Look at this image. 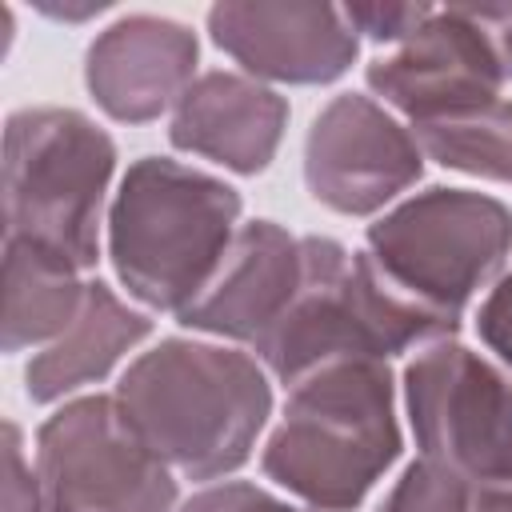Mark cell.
I'll return each instance as SVG.
<instances>
[{"instance_id": "d6986e66", "label": "cell", "mask_w": 512, "mask_h": 512, "mask_svg": "<svg viewBox=\"0 0 512 512\" xmlns=\"http://www.w3.org/2000/svg\"><path fill=\"white\" fill-rule=\"evenodd\" d=\"M428 12H432L428 4H352V8H344L356 36H368L376 44H404L428 20Z\"/></svg>"}, {"instance_id": "4fadbf2b", "label": "cell", "mask_w": 512, "mask_h": 512, "mask_svg": "<svg viewBox=\"0 0 512 512\" xmlns=\"http://www.w3.org/2000/svg\"><path fill=\"white\" fill-rule=\"evenodd\" d=\"M304 272L300 236L284 232L276 220L240 224L220 268L204 292L180 312V324L192 332L248 340L256 344L292 304Z\"/></svg>"}, {"instance_id": "277c9868", "label": "cell", "mask_w": 512, "mask_h": 512, "mask_svg": "<svg viewBox=\"0 0 512 512\" xmlns=\"http://www.w3.org/2000/svg\"><path fill=\"white\" fill-rule=\"evenodd\" d=\"M240 192L168 156H140L108 208L116 280L152 312H184L236 240Z\"/></svg>"}, {"instance_id": "603a6c76", "label": "cell", "mask_w": 512, "mask_h": 512, "mask_svg": "<svg viewBox=\"0 0 512 512\" xmlns=\"http://www.w3.org/2000/svg\"><path fill=\"white\" fill-rule=\"evenodd\" d=\"M468 512H512V480H472Z\"/></svg>"}, {"instance_id": "7a4b0ae2", "label": "cell", "mask_w": 512, "mask_h": 512, "mask_svg": "<svg viewBox=\"0 0 512 512\" xmlns=\"http://www.w3.org/2000/svg\"><path fill=\"white\" fill-rule=\"evenodd\" d=\"M300 248V288L284 316L252 344L280 384H300L336 360H388L456 336L460 316L412 300L368 252H348L332 236H300Z\"/></svg>"}, {"instance_id": "2e32d148", "label": "cell", "mask_w": 512, "mask_h": 512, "mask_svg": "<svg viewBox=\"0 0 512 512\" xmlns=\"http://www.w3.org/2000/svg\"><path fill=\"white\" fill-rule=\"evenodd\" d=\"M84 296L88 284H80L76 264L28 240H4V352H24L36 344L48 348L52 340H60L80 316Z\"/></svg>"}, {"instance_id": "9c48e42d", "label": "cell", "mask_w": 512, "mask_h": 512, "mask_svg": "<svg viewBox=\"0 0 512 512\" xmlns=\"http://www.w3.org/2000/svg\"><path fill=\"white\" fill-rule=\"evenodd\" d=\"M404 408L420 456L468 480H512V376L460 340L424 344L404 368Z\"/></svg>"}, {"instance_id": "52a82bcc", "label": "cell", "mask_w": 512, "mask_h": 512, "mask_svg": "<svg viewBox=\"0 0 512 512\" xmlns=\"http://www.w3.org/2000/svg\"><path fill=\"white\" fill-rule=\"evenodd\" d=\"M36 472L64 512H172L176 476L116 396H80L36 432Z\"/></svg>"}, {"instance_id": "30bf717a", "label": "cell", "mask_w": 512, "mask_h": 512, "mask_svg": "<svg viewBox=\"0 0 512 512\" xmlns=\"http://www.w3.org/2000/svg\"><path fill=\"white\" fill-rule=\"evenodd\" d=\"M424 152L384 104L364 92L332 96L304 136V184L340 216H372L412 188Z\"/></svg>"}, {"instance_id": "3957f363", "label": "cell", "mask_w": 512, "mask_h": 512, "mask_svg": "<svg viewBox=\"0 0 512 512\" xmlns=\"http://www.w3.org/2000/svg\"><path fill=\"white\" fill-rule=\"evenodd\" d=\"M404 448L384 360H336L292 384L264 476L316 512H352Z\"/></svg>"}, {"instance_id": "44dd1931", "label": "cell", "mask_w": 512, "mask_h": 512, "mask_svg": "<svg viewBox=\"0 0 512 512\" xmlns=\"http://www.w3.org/2000/svg\"><path fill=\"white\" fill-rule=\"evenodd\" d=\"M180 512H296V508L248 480H224V484H212V488L196 492L192 500H184Z\"/></svg>"}, {"instance_id": "5bb4252c", "label": "cell", "mask_w": 512, "mask_h": 512, "mask_svg": "<svg viewBox=\"0 0 512 512\" xmlns=\"http://www.w3.org/2000/svg\"><path fill=\"white\" fill-rule=\"evenodd\" d=\"M288 128V100L244 72H204L172 108L168 140L228 172L256 176Z\"/></svg>"}, {"instance_id": "6da1fadb", "label": "cell", "mask_w": 512, "mask_h": 512, "mask_svg": "<svg viewBox=\"0 0 512 512\" xmlns=\"http://www.w3.org/2000/svg\"><path fill=\"white\" fill-rule=\"evenodd\" d=\"M116 400L156 456L188 480L244 468L272 416V384L256 356L184 336L140 352Z\"/></svg>"}, {"instance_id": "8992f818", "label": "cell", "mask_w": 512, "mask_h": 512, "mask_svg": "<svg viewBox=\"0 0 512 512\" xmlns=\"http://www.w3.org/2000/svg\"><path fill=\"white\" fill-rule=\"evenodd\" d=\"M512 252V208L472 188H428L368 224V256L412 300L460 316Z\"/></svg>"}, {"instance_id": "7402d4cb", "label": "cell", "mask_w": 512, "mask_h": 512, "mask_svg": "<svg viewBox=\"0 0 512 512\" xmlns=\"http://www.w3.org/2000/svg\"><path fill=\"white\" fill-rule=\"evenodd\" d=\"M476 332L500 356V364L512 368V272H504L496 280V288L484 296V304L476 312Z\"/></svg>"}, {"instance_id": "ba28073f", "label": "cell", "mask_w": 512, "mask_h": 512, "mask_svg": "<svg viewBox=\"0 0 512 512\" xmlns=\"http://www.w3.org/2000/svg\"><path fill=\"white\" fill-rule=\"evenodd\" d=\"M368 88L412 124L452 116L512 84V4H448L376 56L364 72Z\"/></svg>"}, {"instance_id": "ac0fdd59", "label": "cell", "mask_w": 512, "mask_h": 512, "mask_svg": "<svg viewBox=\"0 0 512 512\" xmlns=\"http://www.w3.org/2000/svg\"><path fill=\"white\" fill-rule=\"evenodd\" d=\"M468 508H472V480L428 456L412 460L376 504V512H468Z\"/></svg>"}, {"instance_id": "5b68a950", "label": "cell", "mask_w": 512, "mask_h": 512, "mask_svg": "<svg viewBox=\"0 0 512 512\" xmlns=\"http://www.w3.org/2000/svg\"><path fill=\"white\" fill-rule=\"evenodd\" d=\"M116 172L112 136L76 108H20L4 124V240L96 264L100 208Z\"/></svg>"}, {"instance_id": "7c38bea8", "label": "cell", "mask_w": 512, "mask_h": 512, "mask_svg": "<svg viewBox=\"0 0 512 512\" xmlns=\"http://www.w3.org/2000/svg\"><path fill=\"white\" fill-rule=\"evenodd\" d=\"M200 40L188 24L168 16H120L84 56V84L104 116L120 124H148L180 104L196 80Z\"/></svg>"}, {"instance_id": "8fae6325", "label": "cell", "mask_w": 512, "mask_h": 512, "mask_svg": "<svg viewBox=\"0 0 512 512\" xmlns=\"http://www.w3.org/2000/svg\"><path fill=\"white\" fill-rule=\"evenodd\" d=\"M208 32L244 72L276 84H332L360 52L356 28L332 4H216Z\"/></svg>"}, {"instance_id": "e0dca14e", "label": "cell", "mask_w": 512, "mask_h": 512, "mask_svg": "<svg viewBox=\"0 0 512 512\" xmlns=\"http://www.w3.org/2000/svg\"><path fill=\"white\" fill-rule=\"evenodd\" d=\"M412 136L428 160L480 180L512 184V100H488L452 116L412 124Z\"/></svg>"}, {"instance_id": "ffe728a7", "label": "cell", "mask_w": 512, "mask_h": 512, "mask_svg": "<svg viewBox=\"0 0 512 512\" xmlns=\"http://www.w3.org/2000/svg\"><path fill=\"white\" fill-rule=\"evenodd\" d=\"M48 492L40 472L24 460V436L12 420H4V512H44Z\"/></svg>"}, {"instance_id": "9a60e30c", "label": "cell", "mask_w": 512, "mask_h": 512, "mask_svg": "<svg viewBox=\"0 0 512 512\" xmlns=\"http://www.w3.org/2000/svg\"><path fill=\"white\" fill-rule=\"evenodd\" d=\"M148 332H152V320L144 312L128 308L108 284L92 280L72 328L60 340H52L44 352L32 356V364L24 372L28 400L52 404L84 384L104 380L112 372V364L124 352H132Z\"/></svg>"}, {"instance_id": "cb8c5ba5", "label": "cell", "mask_w": 512, "mask_h": 512, "mask_svg": "<svg viewBox=\"0 0 512 512\" xmlns=\"http://www.w3.org/2000/svg\"><path fill=\"white\" fill-rule=\"evenodd\" d=\"M44 512H64V508H56V504H52V500H48V504H44Z\"/></svg>"}]
</instances>
